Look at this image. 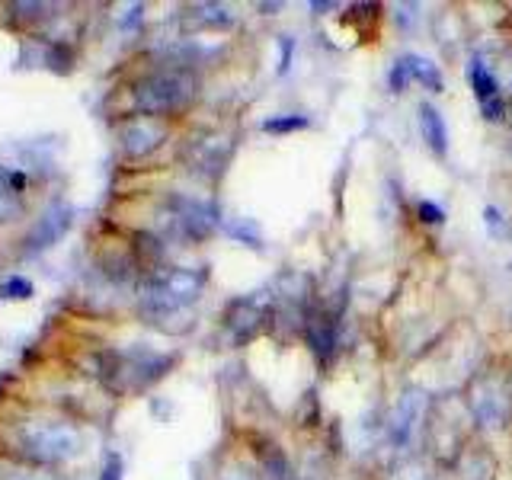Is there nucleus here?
I'll list each match as a JSON object with an SVG mask.
<instances>
[{
  "instance_id": "1",
  "label": "nucleus",
  "mask_w": 512,
  "mask_h": 480,
  "mask_svg": "<svg viewBox=\"0 0 512 480\" xmlns=\"http://www.w3.org/2000/svg\"><path fill=\"white\" fill-rule=\"evenodd\" d=\"M199 93V77L189 68H160L135 84V109L148 119L173 116L186 109Z\"/></svg>"
},
{
  "instance_id": "2",
  "label": "nucleus",
  "mask_w": 512,
  "mask_h": 480,
  "mask_svg": "<svg viewBox=\"0 0 512 480\" xmlns=\"http://www.w3.org/2000/svg\"><path fill=\"white\" fill-rule=\"evenodd\" d=\"M205 282H208L205 269H186V266L157 269L148 276V282L141 285V304L151 317L180 311L186 304L199 301Z\"/></svg>"
},
{
  "instance_id": "3",
  "label": "nucleus",
  "mask_w": 512,
  "mask_h": 480,
  "mask_svg": "<svg viewBox=\"0 0 512 480\" xmlns=\"http://www.w3.org/2000/svg\"><path fill=\"white\" fill-rule=\"evenodd\" d=\"M468 404L461 397H445L426 413V445L439 461H455L468 439Z\"/></svg>"
},
{
  "instance_id": "4",
  "label": "nucleus",
  "mask_w": 512,
  "mask_h": 480,
  "mask_svg": "<svg viewBox=\"0 0 512 480\" xmlns=\"http://www.w3.org/2000/svg\"><path fill=\"white\" fill-rule=\"evenodd\" d=\"M464 404L477 426L503 429L512 413V384L500 372H477L464 391Z\"/></svg>"
},
{
  "instance_id": "5",
  "label": "nucleus",
  "mask_w": 512,
  "mask_h": 480,
  "mask_svg": "<svg viewBox=\"0 0 512 480\" xmlns=\"http://www.w3.org/2000/svg\"><path fill=\"white\" fill-rule=\"evenodd\" d=\"M109 368H106V381L116 391H128V388H144L154 378H160L170 368L173 359L167 356H154V352H109Z\"/></svg>"
},
{
  "instance_id": "6",
  "label": "nucleus",
  "mask_w": 512,
  "mask_h": 480,
  "mask_svg": "<svg viewBox=\"0 0 512 480\" xmlns=\"http://www.w3.org/2000/svg\"><path fill=\"white\" fill-rule=\"evenodd\" d=\"M20 436H23V448H29V458L42 464L71 458L80 445V436L64 423H29L23 426Z\"/></svg>"
},
{
  "instance_id": "7",
  "label": "nucleus",
  "mask_w": 512,
  "mask_h": 480,
  "mask_svg": "<svg viewBox=\"0 0 512 480\" xmlns=\"http://www.w3.org/2000/svg\"><path fill=\"white\" fill-rule=\"evenodd\" d=\"M272 295L269 292H250L244 298H234L224 311V330L231 333L234 343H247L272 320Z\"/></svg>"
},
{
  "instance_id": "8",
  "label": "nucleus",
  "mask_w": 512,
  "mask_h": 480,
  "mask_svg": "<svg viewBox=\"0 0 512 480\" xmlns=\"http://www.w3.org/2000/svg\"><path fill=\"white\" fill-rule=\"evenodd\" d=\"M234 154V141L228 135H199L183 148V160L199 176H221Z\"/></svg>"
},
{
  "instance_id": "9",
  "label": "nucleus",
  "mask_w": 512,
  "mask_h": 480,
  "mask_svg": "<svg viewBox=\"0 0 512 480\" xmlns=\"http://www.w3.org/2000/svg\"><path fill=\"white\" fill-rule=\"evenodd\" d=\"M426 413H429L426 394L416 391V388H407L404 397L397 400V407L388 416V442L397 445V448H407L410 439H413V432H416V426L426 420Z\"/></svg>"
},
{
  "instance_id": "10",
  "label": "nucleus",
  "mask_w": 512,
  "mask_h": 480,
  "mask_svg": "<svg viewBox=\"0 0 512 480\" xmlns=\"http://www.w3.org/2000/svg\"><path fill=\"white\" fill-rule=\"evenodd\" d=\"M170 221L173 231L186 240H202L215 228V208L196 202V199H173L170 202Z\"/></svg>"
},
{
  "instance_id": "11",
  "label": "nucleus",
  "mask_w": 512,
  "mask_h": 480,
  "mask_svg": "<svg viewBox=\"0 0 512 480\" xmlns=\"http://www.w3.org/2000/svg\"><path fill=\"white\" fill-rule=\"evenodd\" d=\"M304 330H308L311 349L327 362L336 349V314L327 308H308L304 311Z\"/></svg>"
},
{
  "instance_id": "12",
  "label": "nucleus",
  "mask_w": 512,
  "mask_h": 480,
  "mask_svg": "<svg viewBox=\"0 0 512 480\" xmlns=\"http://www.w3.org/2000/svg\"><path fill=\"white\" fill-rule=\"evenodd\" d=\"M164 141V125H157L154 119H135V122H128V128L122 132V148L128 157H144V154H151L157 144Z\"/></svg>"
},
{
  "instance_id": "13",
  "label": "nucleus",
  "mask_w": 512,
  "mask_h": 480,
  "mask_svg": "<svg viewBox=\"0 0 512 480\" xmlns=\"http://www.w3.org/2000/svg\"><path fill=\"white\" fill-rule=\"evenodd\" d=\"M68 224H71V208H68V205L48 208V212L42 215V221L36 224V231L29 234V250L36 253V250L52 247L55 240H58L64 231H68Z\"/></svg>"
},
{
  "instance_id": "14",
  "label": "nucleus",
  "mask_w": 512,
  "mask_h": 480,
  "mask_svg": "<svg viewBox=\"0 0 512 480\" xmlns=\"http://www.w3.org/2000/svg\"><path fill=\"white\" fill-rule=\"evenodd\" d=\"M420 128H423V138L426 144L436 154H445L448 151V128L439 116V109L432 103H420Z\"/></svg>"
},
{
  "instance_id": "15",
  "label": "nucleus",
  "mask_w": 512,
  "mask_h": 480,
  "mask_svg": "<svg viewBox=\"0 0 512 480\" xmlns=\"http://www.w3.org/2000/svg\"><path fill=\"white\" fill-rule=\"evenodd\" d=\"M468 74H471V87H474V93H477L480 106H490V103L500 100V80L493 77V71L487 68L484 61L474 58V61H471V68H468Z\"/></svg>"
},
{
  "instance_id": "16",
  "label": "nucleus",
  "mask_w": 512,
  "mask_h": 480,
  "mask_svg": "<svg viewBox=\"0 0 512 480\" xmlns=\"http://www.w3.org/2000/svg\"><path fill=\"white\" fill-rule=\"evenodd\" d=\"M404 64H407L410 80H420V84H423V87H429V90H442V74H439V68H436V64H432L429 58L407 55V58H404Z\"/></svg>"
},
{
  "instance_id": "17",
  "label": "nucleus",
  "mask_w": 512,
  "mask_h": 480,
  "mask_svg": "<svg viewBox=\"0 0 512 480\" xmlns=\"http://www.w3.org/2000/svg\"><path fill=\"white\" fill-rule=\"evenodd\" d=\"M186 16L199 26H231L234 23L228 7H221V4H196V7L186 10Z\"/></svg>"
},
{
  "instance_id": "18",
  "label": "nucleus",
  "mask_w": 512,
  "mask_h": 480,
  "mask_svg": "<svg viewBox=\"0 0 512 480\" xmlns=\"http://www.w3.org/2000/svg\"><path fill=\"white\" fill-rule=\"evenodd\" d=\"M311 125V119H304V116H279V119H269V122H263V128L266 132H298V128H308Z\"/></svg>"
},
{
  "instance_id": "19",
  "label": "nucleus",
  "mask_w": 512,
  "mask_h": 480,
  "mask_svg": "<svg viewBox=\"0 0 512 480\" xmlns=\"http://www.w3.org/2000/svg\"><path fill=\"white\" fill-rule=\"evenodd\" d=\"M228 231H231L234 237L244 240V244L260 247V231H256V224H253V221H244V218H240V221H231V224H228Z\"/></svg>"
},
{
  "instance_id": "20",
  "label": "nucleus",
  "mask_w": 512,
  "mask_h": 480,
  "mask_svg": "<svg viewBox=\"0 0 512 480\" xmlns=\"http://www.w3.org/2000/svg\"><path fill=\"white\" fill-rule=\"evenodd\" d=\"M0 295H4V298H29L32 295V282H26V279H7L4 285H0Z\"/></svg>"
},
{
  "instance_id": "21",
  "label": "nucleus",
  "mask_w": 512,
  "mask_h": 480,
  "mask_svg": "<svg viewBox=\"0 0 512 480\" xmlns=\"http://www.w3.org/2000/svg\"><path fill=\"white\" fill-rule=\"evenodd\" d=\"M487 228H490V234L493 237H509V224L503 221V212L500 208H493V205H487Z\"/></svg>"
},
{
  "instance_id": "22",
  "label": "nucleus",
  "mask_w": 512,
  "mask_h": 480,
  "mask_svg": "<svg viewBox=\"0 0 512 480\" xmlns=\"http://www.w3.org/2000/svg\"><path fill=\"white\" fill-rule=\"evenodd\" d=\"M407 80H410V74H407V64H404V58H400V61H394V64H391L388 84H391V90H394V93H400V90L407 87Z\"/></svg>"
},
{
  "instance_id": "23",
  "label": "nucleus",
  "mask_w": 512,
  "mask_h": 480,
  "mask_svg": "<svg viewBox=\"0 0 512 480\" xmlns=\"http://www.w3.org/2000/svg\"><path fill=\"white\" fill-rule=\"evenodd\" d=\"M416 215H420L426 224H442L445 221V212H442L439 205H432V202H420V205H416Z\"/></svg>"
},
{
  "instance_id": "24",
  "label": "nucleus",
  "mask_w": 512,
  "mask_h": 480,
  "mask_svg": "<svg viewBox=\"0 0 512 480\" xmlns=\"http://www.w3.org/2000/svg\"><path fill=\"white\" fill-rule=\"evenodd\" d=\"M100 480H122V461H119V455H109L106 471H103Z\"/></svg>"
},
{
  "instance_id": "25",
  "label": "nucleus",
  "mask_w": 512,
  "mask_h": 480,
  "mask_svg": "<svg viewBox=\"0 0 512 480\" xmlns=\"http://www.w3.org/2000/svg\"><path fill=\"white\" fill-rule=\"evenodd\" d=\"M224 480H263V477H256V474H250L244 468H231L228 474H224Z\"/></svg>"
},
{
  "instance_id": "26",
  "label": "nucleus",
  "mask_w": 512,
  "mask_h": 480,
  "mask_svg": "<svg viewBox=\"0 0 512 480\" xmlns=\"http://www.w3.org/2000/svg\"><path fill=\"white\" fill-rule=\"evenodd\" d=\"M288 58H292V39H282V64H279L282 74L288 71Z\"/></svg>"
}]
</instances>
